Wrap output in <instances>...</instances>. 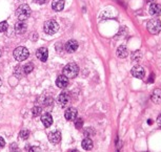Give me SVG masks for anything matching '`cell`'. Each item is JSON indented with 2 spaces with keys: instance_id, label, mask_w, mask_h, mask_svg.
<instances>
[{
  "instance_id": "3957f363",
  "label": "cell",
  "mask_w": 161,
  "mask_h": 152,
  "mask_svg": "<svg viewBox=\"0 0 161 152\" xmlns=\"http://www.w3.org/2000/svg\"><path fill=\"white\" fill-rule=\"evenodd\" d=\"M43 30L47 35H54L59 30V24L55 20H47L43 25Z\"/></svg>"
},
{
  "instance_id": "484cf974",
  "label": "cell",
  "mask_w": 161,
  "mask_h": 152,
  "mask_svg": "<svg viewBox=\"0 0 161 152\" xmlns=\"http://www.w3.org/2000/svg\"><path fill=\"white\" fill-rule=\"evenodd\" d=\"M154 79H155V75L154 74H151L150 75V80H148V83H150V82H153Z\"/></svg>"
},
{
  "instance_id": "5bb4252c",
  "label": "cell",
  "mask_w": 161,
  "mask_h": 152,
  "mask_svg": "<svg viewBox=\"0 0 161 152\" xmlns=\"http://www.w3.org/2000/svg\"><path fill=\"white\" fill-rule=\"evenodd\" d=\"M56 85L59 88H65L69 85V78H66L64 75L59 76L56 80Z\"/></svg>"
},
{
  "instance_id": "8992f818",
  "label": "cell",
  "mask_w": 161,
  "mask_h": 152,
  "mask_svg": "<svg viewBox=\"0 0 161 152\" xmlns=\"http://www.w3.org/2000/svg\"><path fill=\"white\" fill-rule=\"evenodd\" d=\"M130 72H132V76L137 79H143L145 77V71L144 68L142 67V66L140 65H136L134 66V67L132 68V71H130Z\"/></svg>"
},
{
  "instance_id": "603a6c76",
  "label": "cell",
  "mask_w": 161,
  "mask_h": 152,
  "mask_svg": "<svg viewBox=\"0 0 161 152\" xmlns=\"http://www.w3.org/2000/svg\"><path fill=\"white\" fill-rule=\"evenodd\" d=\"M8 27V24L7 21H2V22H0V33H4L7 32Z\"/></svg>"
},
{
  "instance_id": "d6986e66",
  "label": "cell",
  "mask_w": 161,
  "mask_h": 152,
  "mask_svg": "<svg viewBox=\"0 0 161 152\" xmlns=\"http://www.w3.org/2000/svg\"><path fill=\"white\" fill-rule=\"evenodd\" d=\"M82 148L84 149V150H91V149L93 148V141L89 138L84 139L82 141Z\"/></svg>"
},
{
  "instance_id": "7c38bea8",
  "label": "cell",
  "mask_w": 161,
  "mask_h": 152,
  "mask_svg": "<svg viewBox=\"0 0 161 152\" xmlns=\"http://www.w3.org/2000/svg\"><path fill=\"white\" fill-rule=\"evenodd\" d=\"M36 56L40 61L42 62H45L48 57V53H47V50L45 47H40L39 50H37V53H36Z\"/></svg>"
},
{
  "instance_id": "6da1fadb",
  "label": "cell",
  "mask_w": 161,
  "mask_h": 152,
  "mask_svg": "<svg viewBox=\"0 0 161 152\" xmlns=\"http://www.w3.org/2000/svg\"><path fill=\"white\" fill-rule=\"evenodd\" d=\"M78 74H79V67L76 63H69V64L65 65L64 68H63V75L69 79L76 78L78 76Z\"/></svg>"
},
{
  "instance_id": "4dcf8cb0",
  "label": "cell",
  "mask_w": 161,
  "mask_h": 152,
  "mask_svg": "<svg viewBox=\"0 0 161 152\" xmlns=\"http://www.w3.org/2000/svg\"><path fill=\"white\" fill-rule=\"evenodd\" d=\"M1 84H2V80L0 79V86H1Z\"/></svg>"
},
{
  "instance_id": "f546056e",
  "label": "cell",
  "mask_w": 161,
  "mask_h": 152,
  "mask_svg": "<svg viewBox=\"0 0 161 152\" xmlns=\"http://www.w3.org/2000/svg\"><path fill=\"white\" fill-rule=\"evenodd\" d=\"M147 123H148V124H152V123H153V121H151V120H148V121H147Z\"/></svg>"
},
{
  "instance_id": "e0dca14e",
  "label": "cell",
  "mask_w": 161,
  "mask_h": 152,
  "mask_svg": "<svg viewBox=\"0 0 161 152\" xmlns=\"http://www.w3.org/2000/svg\"><path fill=\"white\" fill-rule=\"evenodd\" d=\"M15 30H16L17 34H23V33L26 32V24L23 23V21H19L15 24Z\"/></svg>"
},
{
  "instance_id": "1f68e13d",
  "label": "cell",
  "mask_w": 161,
  "mask_h": 152,
  "mask_svg": "<svg viewBox=\"0 0 161 152\" xmlns=\"http://www.w3.org/2000/svg\"><path fill=\"white\" fill-rule=\"evenodd\" d=\"M0 56H1V50H0Z\"/></svg>"
},
{
  "instance_id": "cb8c5ba5",
  "label": "cell",
  "mask_w": 161,
  "mask_h": 152,
  "mask_svg": "<svg viewBox=\"0 0 161 152\" xmlns=\"http://www.w3.org/2000/svg\"><path fill=\"white\" fill-rule=\"evenodd\" d=\"M41 111H42V109L40 107H34V108H33V110H32L33 115H34V117H38V115H40Z\"/></svg>"
},
{
  "instance_id": "7402d4cb",
  "label": "cell",
  "mask_w": 161,
  "mask_h": 152,
  "mask_svg": "<svg viewBox=\"0 0 161 152\" xmlns=\"http://www.w3.org/2000/svg\"><path fill=\"white\" fill-rule=\"evenodd\" d=\"M19 135H20V138L22 139H28L29 136H30V131H29V130H21Z\"/></svg>"
},
{
  "instance_id": "ba28073f",
  "label": "cell",
  "mask_w": 161,
  "mask_h": 152,
  "mask_svg": "<svg viewBox=\"0 0 161 152\" xmlns=\"http://www.w3.org/2000/svg\"><path fill=\"white\" fill-rule=\"evenodd\" d=\"M57 102H58V104L61 106V107H65L69 102V96L66 92L60 93L58 96V98H57Z\"/></svg>"
},
{
  "instance_id": "ac0fdd59",
  "label": "cell",
  "mask_w": 161,
  "mask_h": 152,
  "mask_svg": "<svg viewBox=\"0 0 161 152\" xmlns=\"http://www.w3.org/2000/svg\"><path fill=\"white\" fill-rule=\"evenodd\" d=\"M127 54H129V51H127L126 46H124V45H121V46L118 47L117 56L119 57V58H121V59H124V58H126Z\"/></svg>"
},
{
  "instance_id": "30bf717a",
  "label": "cell",
  "mask_w": 161,
  "mask_h": 152,
  "mask_svg": "<svg viewBox=\"0 0 161 152\" xmlns=\"http://www.w3.org/2000/svg\"><path fill=\"white\" fill-rule=\"evenodd\" d=\"M48 139H50L51 143L53 144H59L60 141H61V133L59 131H53L48 133Z\"/></svg>"
},
{
  "instance_id": "5b68a950",
  "label": "cell",
  "mask_w": 161,
  "mask_h": 152,
  "mask_svg": "<svg viewBox=\"0 0 161 152\" xmlns=\"http://www.w3.org/2000/svg\"><path fill=\"white\" fill-rule=\"evenodd\" d=\"M30 56V51L26 47H23V46H19L17 48H15L14 50V58L16 59L17 61H24L25 59H28Z\"/></svg>"
},
{
  "instance_id": "8fae6325",
  "label": "cell",
  "mask_w": 161,
  "mask_h": 152,
  "mask_svg": "<svg viewBox=\"0 0 161 152\" xmlns=\"http://www.w3.org/2000/svg\"><path fill=\"white\" fill-rule=\"evenodd\" d=\"M78 50V42L76 40H69L68 41V43L65 45V50L68 53L72 54V53H75L76 50Z\"/></svg>"
},
{
  "instance_id": "44dd1931",
  "label": "cell",
  "mask_w": 161,
  "mask_h": 152,
  "mask_svg": "<svg viewBox=\"0 0 161 152\" xmlns=\"http://www.w3.org/2000/svg\"><path fill=\"white\" fill-rule=\"evenodd\" d=\"M74 121H75V127H76V128L80 129L81 127L83 126V121H82V118H76Z\"/></svg>"
},
{
  "instance_id": "f1b7e54d",
  "label": "cell",
  "mask_w": 161,
  "mask_h": 152,
  "mask_svg": "<svg viewBox=\"0 0 161 152\" xmlns=\"http://www.w3.org/2000/svg\"><path fill=\"white\" fill-rule=\"evenodd\" d=\"M156 1H157V0H147V2H148L150 4H152V3H156Z\"/></svg>"
},
{
  "instance_id": "52a82bcc",
  "label": "cell",
  "mask_w": 161,
  "mask_h": 152,
  "mask_svg": "<svg viewBox=\"0 0 161 152\" xmlns=\"http://www.w3.org/2000/svg\"><path fill=\"white\" fill-rule=\"evenodd\" d=\"M78 115V111L77 109L74 108V107H71V108H68L64 112V117L68 121H74Z\"/></svg>"
},
{
  "instance_id": "4fadbf2b",
  "label": "cell",
  "mask_w": 161,
  "mask_h": 152,
  "mask_svg": "<svg viewBox=\"0 0 161 152\" xmlns=\"http://www.w3.org/2000/svg\"><path fill=\"white\" fill-rule=\"evenodd\" d=\"M148 13L153 17H158L159 15H161V7L156 3H152L150 8H148Z\"/></svg>"
},
{
  "instance_id": "83f0119b",
  "label": "cell",
  "mask_w": 161,
  "mask_h": 152,
  "mask_svg": "<svg viewBox=\"0 0 161 152\" xmlns=\"http://www.w3.org/2000/svg\"><path fill=\"white\" fill-rule=\"evenodd\" d=\"M157 123H158V125L161 127V114L157 118Z\"/></svg>"
},
{
  "instance_id": "2e32d148",
  "label": "cell",
  "mask_w": 161,
  "mask_h": 152,
  "mask_svg": "<svg viewBox=\"0 0 161 152\" xmlns=\"http://www.w3.org/2000/svg\"><path fill=\"white\" fill-rule=\"evenodd\" d=\"M52 8L55 12H60L64 8V0H54L52 3Z\"/></svg>"
},
{
  "instance_id": "9a60e30c",
  "label": "cell",
  "mask_w": 161,
  "mask_h": 152,
  "mask_svg": "<svg viewBox=\"0 0 161 152\" xmlns=\"http://www.w3.org/2000/svg\"><path fill=\"white\" fill-rule=\"evenodd\" d=\"M41 122L44 125V127L48 128V127H51L52 124H53V118H52V115L50 113H44L41 117Z\"/></svg>"
},
{
  "instance_id": "7a4b0ae2",
  "label": "cell",
  "mask_w": 161,
  "mask_h": 152,
  "mask_svg": "<svg viewBox=\"0 0 161 152\" xmlns=\"http://www.w3.org/2000/svg\"><path fill=\"white\" fill-rule=\"evenodd\" d=\"M31 15V8L28 4H21L16 11V16L19 21L26 20Z\"/></svg>"
},
{
  "instance_id": "ffe728a7",
  "label": "cell",
  "mask_w": 161,
  "mask_h": 152,
  "mask_svg": "<svg viewBox=\"0 0 161 152\" xmlns=\"http://www.w3.org/2000/svg\"><path fill=\"white\" fill-rule=\"evenodd\" d=\"M22 69H23V74L28 75L33 71V69H34V65H33L32 63H28V64L22 66Z\"/></svg>"
},
{
  "instance_id": "277c9868",
  "label": "cell",
  "mask_w": 161,
  "mask_h": 152,
  "mask_svg": "<svg viewBox=\"0 0 161 152\" xmlns=\"http://www.w3.org/2000/svg\"><path fill=\"white\" fill-rule=\"evenodd\" d=\"M147 29L148 30V33L153 35H157L160 33L161 30V21L159 19H151L147 24Z\"/></svg>"
},
{
  "instance_id": "d4e9b609",
  "label": "cell",
  "mask_w": 161,
  "mask_h": 152,
  "mask_svg": "<svg viewBox=\"0 0 161 152\" xmlns=\"http://www.w3.org/2000/svg\"><path fill=\"white\" fill-rule=\"evenodd\" d=\"M4 145H5V142H4V139L0 136V148H3L4 147Z\"/></svg>"
},
{
  "instance_id": "9c48e42d",
  "label": "cell",
  "mask_w": 161,
  "mask_h": 152,
  "mask_svg": "<svg viewBox=\"0 0 161 152\" xmlns=\"http://www.w3.org/2000/svg\"><path fill=\"white\" fill-rule=\"evenodd\" d=\"M151 100L154 104H157V105L161 104V89H159V88L154 89L153 92H152Z\"/></svg>"
},
{
  "instance_id": "4316f807",
  "label": "cell",
  "mask_w": 161,
  "mask_h": 152,
  "mask_svg": "<svg viewBox=\"0 0 161 152\" xmlns=\"http://www.w3.org/2000/svg\"><path fill=\"white\" fill-rule=\"evenodd\" d=\"M37 3H39V4H43V3H45L47 2V0H35Z\"/></svg>"
}]
</instances>
